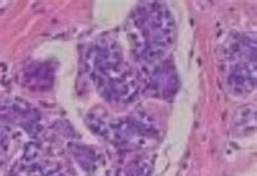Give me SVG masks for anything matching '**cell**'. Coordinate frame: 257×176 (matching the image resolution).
Here are the masks:
<instances>
[{
	"label": "cell",
	"mask_w": 257,
	"mask_h": 176,
	"mask_svg": "<svg viewBox=\"0 0 257 176\" xmlns=\"http://www.w3.org/2000/svg\"><path fill=\"white\" fill-rule=\"evenodd\" d=\"M136 24L144 43L140 57L147 63L159 62L174 38V21L170 12L163 5L150 3L139 11Z\"/></svg>",
	"instance_id": "6da1fadb"
},
{
	"label": "cell",
	"mask_w": 257,
	"mask_h": 176,
	"mask_svg": "<svg viewBox=\"0 0 257 176\" xmlns=\"http://www.w3.org/2000/svg\"><path fill=\"white\" fill-rule=\"evenodd\" d=\"M93 74L102 91L114 100H127L136 92L132 72L115 47L97 49L93 57Z\"/></svg>",
	"instance_id": "7a4b0ae2"
},
{
	"label": "cell",
	"mask_w": 257,
	"mask_h": 176,
	"mask_svg": "<svg viewBox=\"0 0 257 176\" xmlns=\"http://www.w3.org/2000/svg\"><path fill=\"white\" fill-rule=\"evenodd\" d=\"M150 172L151 168L148 163L141 162V163H136L131 166V168H128L121 176H150Z\"/></svg>",
	"instance_id": "3957f363"
},
{
	"label": "cell",
	"mask_w": 257,
	"mask_h": 176,
	"mask_svg": "<svg viewBox=\"0 0 257 176\" xmlns=\"http://www.w3.org/2000/svg\"><path fill=\"white\" fill-rule=\"evenodd\" d=\"M10 145V139L7 133L0 130V162L4 161L5 155L8 152V148Z\"/></svg>",
	"instance_id": "277c9868"
}]
</instances>
